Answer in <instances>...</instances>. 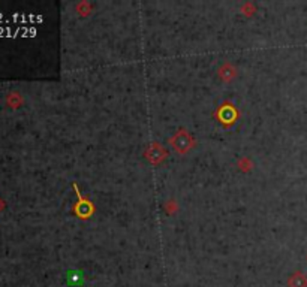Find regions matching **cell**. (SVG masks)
<instances>
[{
	"instance_id": "6da1fadb",
	"label": "cell",
	"mask_w": 307,
	"mask_h": 287,
	"mask_svg": "<svg viewBox=\"0 0 307 287\" xmlns=\"http://www.w3.org/2000/svg\"><path fill=\"white\" fill-rule=\"evenodd\" d=\"M3 206H5V203H3V202H2V200H0V209H2V208H3Z\"/></svg>"
}]
</instances>
